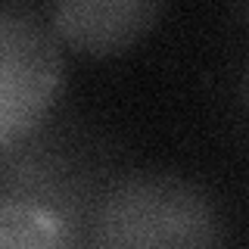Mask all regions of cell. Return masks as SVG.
I'll use <instances>...</instances> for the list:
<instances>
[{
  "label": "cell",
  "instance_id": "6da1fadb",
  "mask_svg": "<svg viewBox=\"0 0 249 249\" xmlns=\"http://www.w3.org/2000/svg\"><path fill=\"white\" fill-rule=\"evenodd\" d=\"M221 224L212 199L168 171H134L93 202L81 249H218Z\"/></svg>",
  "mask_w": 249,
  "mask_h": 249
},
{
  "label": "cell",
  "instance_id": "7a4b0ae2",
  "mask_svg": "<svg viewBox=\"0 0 249 249\" xmlns=\"http://www.w3.org/2000/svg\"><path fill=\"white\" fill-rule=\"evenodd\" d=\"M62 47L28 10H0V150L25 140L62 88Z\"/></svg>",
  "mask_w": 249,
  "mask_h": 249
},
{
  "label": "cell",
  "instance_id": "3957f363",
  "mask_svg": "<svg viewBox=\"0 0 249 249\" xmlns=\"http://www.w3.org/2000/svg\"><path fill=\"white\" fill-rule=\"evenodd\" d=\"M162 13L165 6L150 0H62L50 10V28L78 53L112 56L140 41Z\"/></svg>",
  "mask_w": 249,
  "mask_h": 249
},
{
  "label": "cell",
  "instance_id": "277c9868",
  "mask_svg": "<svg viewBox=\"0 0 249 249\" xmlns=\"http://www.w3.org/2000/svg\"><path fill=\"white\" fill-rule=\"evenodd\" d=\"M0 249H81V240L56 209L0 196Z\"/></svg>",
  "mask_w": 249,
  "mask_h": 249
},
{
  "label": "cell",
  "instance_id": "5b68a950",
  "mask_svg": "<svg viewBox=\"0 0 249 249\" xmlns=\"http://www.w3.org/2000/svg\"><path fill=\"white\" fill-rule=\"evenodd\" d=\"M246 106H249V78H246Z\"/></svg>",
  "mask_w": 249,
  "mask_h": 249
}]
</instances>
